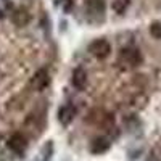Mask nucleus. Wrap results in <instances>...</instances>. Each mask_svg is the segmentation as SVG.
I'll return each mask as SVG.
<instances>
[{
  "label": "nucleus",
  "instance_id": "nucleus-7",
  "mask_svg": "<svg viewBox=\"0 0 161 161\" xmlns=\"http://www.w3.org/2000/svg\"><path fill=\"white\" fill-rule=\"evenodd\" d=\"M71 82H73L74 89H77V90H86L87 82H89V79H87V73H86L82 68H76V69L73 71Z\"/></svg>",
  "mask_w": 161,
  "mask_h": 161
},
{
  "label": "nucleus",
  "instance_id": "nucleus-6",
  "mask_svg": "<svg viewBox=\"0 0 161 161\" xmlns=\"http://www.w3.org/2000/svg\"><path fill=\"white\" fill-rule=\"evenodd\" d=\"M8 147L11 152L21 155V153H24L26 147H28V140H26V137L23 134H15V136H11L8 139Z\"/></svg>",
  "mask_w": 161,
  "mask_h": 161
},
{
  "label": "nucleus",
  "instance_id": "nucleus-9",
  "mask_svg": "<svg viewBox=\"0 0 161 161\" xmlns=\"http://www.w3.org/2000/svg\"><path fill=\"white\" fill-rule=\"evenodd\" d=\"M11 19H13V23H15L16 26L23 28V26H26V24H28V23L31 21V15H29V11H28V10H24V8H18V10L13 11Z\"/></svg>",
  "mask_w": 161,
  "mask_h": 161
},
{
  "label": "nucleus",
  "instance_id": "nucleus-11",
  "mask_svg": "<svg viewBox=\"0 0 161 161\" xmlns=\"http://www.w3.org/2000/svg\"><path fill=\"white\" fill-rule=\"evenodd\" d=\"M150 34L155 39H161V21H153L150 24Z\"/></svg>",
  "mask_w": 161,
  "mask_h": 161
},
{
  "label": "nucleus",
  "instance_id": "nucleus-12",
  "mask_svg": "<svg viewBox=\"0 0 161 161\" xmlns=\"http://www.w3.org/2000/svg\"><path fill=\"white\" fill-rule=\"evenodd\" d=\"M58 5L64 10V11H69L73 8V0H58Z\"/></svg>",
  "mask_w": 161,
  "mask_h": 161
},
{
  "label": "nucleus",
  "instance_id": "nucleus-8",
  "mask_svg": "<svg viewBox=\"0 0 161 161\" xmlns=\"http://www.w3.org/2000/svg\"><path fill=\"white\" fill-rule=\"evenodd\" d=\"M110 148V140L106 137H95L90 143V152L93 155H102Z\"/></svg>",
  "mask_w": 161,
  "mask_h": 161
},
{
  "label": "nucleus",
  "instance_id": "nucleus-2",
  "mask_svg": "<svg viewBox=\"0 0 161 161\" xmlns=\"http://www.w3.org/2000/svg\"><path fill=\"white\" fill-rule=\"evenodd\" d=\"M89 52H90V55H93L95 58L103 60V58H106L110 55L111 45H110V42L106 39H97V40H93V42L89 45Z\"/></svg>",
  "mask_w": 161,
  "mask_h": 161
},
{
  "label": "nucleus",
  "instance_id": "nucleus-3",
  "mask_svg": "<svg viewBox=\"0 0 161 161\" xmlns=\"http://www.w3.org/2000/svg\"><path fill=\"white\" fill-rule=\"evenodd\" d=\"M105 0H87L86 2V11L92 21H102L105 18Z\"/></svg>",
  "mask_w": 161,
  "mask_h": 161
},
{
  "label": "nucleus",
  "instance_id": "nucleus-5",
  "mask_svg": "<svg viewBox=\"0 0 161 161\" xmlns=\"http://www.w3.org/2000/svg\"><path fill=\"white\" fill-rule=\"evenodd\" d=\"M76 116V106L73 103H66L58 110V121L63 126H68Z\"/></svg>",
  "mask_w": 161,
  "mask_h": 161
},
{
  "label": "nucleus",
  "instance_id": "nucleus-1",
  "mask_svg": "<svg viewBox=\"0 0 161 161\" xmlns=\"http://www.w3.org/2000/svg\"><path fill=\"white\" fill-rule=\"evenodd\" d=\"M119 63L123 64L124 68H136V66H139L142 63V55L137 48L126 47L119 53Z\"/></svg>",
  "mask_w": 161,
  "mask_h": 161
},
{
  "label": "nucleus",
  "instance_id": "nucleus-10",
  "mask_svg": "<svg viewBox=\"0 0 161 161\" xmlns=\"http://www.w3.org/2000/svg\"><path fill=\"white\" fill-rule=\"evenodd\" d=\"M129 2H130V0H114V2H113V10L121 15V13H124L126 8L129 7Z\"/></svg>",
  "mask_w": 161,
  "mask_h": 161
},
{
  "label": "nucleus",
  "instance_id": "nucleus-4",
  "mask_svg": "<svg viewBox=\"0 0 161 161\" xmlns=\"http://www.w3.org/2000/svg\"><path fill=\"white\" fill-rule=\"evenodd\" d=\"M50 84V76H48V71L47 69H39L32 77H31V89L36 90V92H40V90H44L47 89V86Z\"/></svg>",
  "mask_w": 161,
  "mask_h": 161
}]
</instances>
